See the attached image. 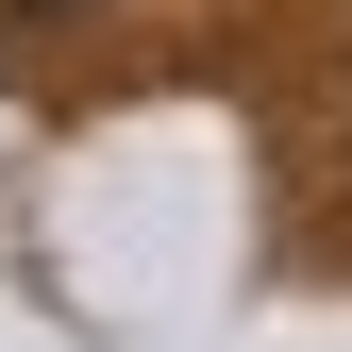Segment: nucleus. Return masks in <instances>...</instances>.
<instances>
[{
	"instance_id": "f257e3e1",
	"label": "nucleus",
	"mask_w": 352,
	"mask_h": 352,
	"mask_svg": "<svg viewBox=\"0 0 352 352\" xmlns=\"http://www.w3.org/2000/svg\"><path fill=\"white\" fill-rule=\"evenodd\" d=\"M34 17H67V0H34Z\"/></svg>"
}]
</instances>
